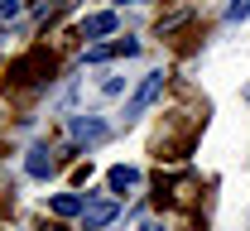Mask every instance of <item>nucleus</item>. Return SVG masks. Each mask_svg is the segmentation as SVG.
<instances>
[{
    "instance_id": "nucleus-8",
    "label": "nucleus",
    "mask_w": 250,
    "mask_h": 231,
    "mask_svg": "<svg viewBox=\"0 0 250 231\" xmlns=\"http://www.w3.org/2000/svg\"><path fill=\"white\" fill-rule=\"evenodd\" d=\"M48 207H53V217H82V207H87V202L77 198V193H53Z\"/></svg>"
},
{
    "instance_id": "nucleus-7",
    "label": "nucleus",
    "mask_w": 250,
    "mask_h": 231,
    "mask_svg": "<svg viewBox=\"0 0 250 231\" xmlns=\"http://www.w3.org/2000/svg\"><path fill=\"white\" fill-rule=\"evenodd\" d=\"M24 168H29L34 178H48V173H53V154H48L43 145H34V149H29V159H24Z\"/></svg>"
},
{
    "instance_id": "nucleus-9",
    "label": "nucleus",
    "mask_w": 250,
    "mask_h": 231,
    "mask_svg": "<svg viewBox=\"0 0 250 231\" xmlns=\"http://www.w3.org/2000/svg\"><path fill=\"white\" fill-rule=\"evenodd\" d=\"M226 20H231V24L250 20V0H231V5H226Z\"/></svg>"
},
{
    "instance_id": "nucleus-3",
    "label": "nucleus",
    "mask_w": 250,
    "mask_h": 231,
    "mask_svg": "<svg viewBox=\"0 0 250 231\" xmlns=\"http://www.w3.org/2000/svg\"><path fill=\"white\" fill-rule=\"evenodd\" d=\"M116 212H121V202H116V198H101V202H92V207H82V227H87V231H101V227L116 222Z\"/></svg>"
},
{
    "instance_id": "nucleus-2",
    "label": "nucleus",
    "mask_w": 250,
    "mask_h": 231,
    "mask_svg": "<svg viewBox=\"0 0 250 231\" xmlns=\"http://www.w3.org/2000/svg\"><path fill=\"white\" fill-rule=\"evenodd\" d=\"M67 135H72L77 145H96V140H106V121H101V116H72V121H67Z\"/></svg>"
},
{
    "instance_id": "nucleus-4",
    "label": "nucleus",
    "mask_w": 250,
    "mask_h": 231,
    "mask_svg": "<svg viewBox=\"0 0 250 231\" xmlns=\"http://www.w3.org/2000/svg\"><path fill=\"white\" fill-rule=\"evenodd\" d=\"M140 53V43L135 39H116V43H96L87 48V63H106V58H135Z\"/></svg>"
},
{
    "instance_id": "nucleus-6",
    "label": "nucleus",
    "mask_w": 250,
    "mask_h": 231,
    "mask_svg": "<svg viewBox=\"0 0 250 231\" xmlns=\"http://www.w3.org/2000/svg\"><path fill=\"white\" fill-rule=\"evenodd\" d=\"M106 183H111V193H130V188L140 183V168H130V164H116L111 173H106Z\"/></svg>"
},
{
    "instance_id": "nucleus-5",
    "label": "nucleus",
    "mask_w": 250,
    "mask_h": 231,
    "mask_svg": "<svg viewBox=\"0 0 250 231\" xmlns=\"http://www.w3.org/2000/svg\"><path fill=\"white\" fill-rule=\"evenodd\" d=\"M116 29H121V20H116L111 10H101V15H87V20H82V34H87V39H106V34H116Z\"/></svg>"
},
{
    "instance_id": "nucleus-10",
    "label": "nucleus",
    "mask_w": 250,
    "mask_h": 231,
    "mask_svg": "<svg viewBox=\"0 0 250 231\" xmlns=\"http://www.w3.org/2000/svg\"><path fill=\"white\" fill-rule=\"evenodd\" d=\"M20 15V0H0V20H15Z\"/></svg>"
},
{
    "instance_id": "nucleus-1",
    "label": "nucleus",
    "mask_w": 250,
    "mask_h": 231,
    "mask_svg": "<svg viewBox=\"0 0 250 231\" xmlns=\"http://www.w3.org/2000/svg\"><path fill=\"white\" fill-rule=\"evenodd\" d=\"M164 82H168L164 72H149V77H145V82L135 87V97L125 101V121H135V116H145V111H149V106H154V101L164 97Z\"/></svg>"
}]
</instances>
